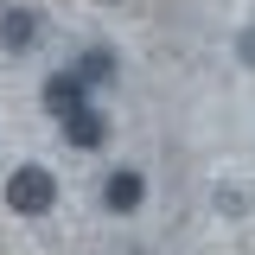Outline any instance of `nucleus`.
Segmentation results:
<instances>
[{"label": "nucleus", "instance_id": "f257e3e1", "mask_svg": "<svg viewBox=\"0 0 255 255\" xmlns=\"http://www.w3.org/2000/svg\"><path fill=\"white\" fill-rule=\"evenodd\" d=\"M6 204H13L19 217H45V211L58 204V179H51L45 166H19V172L6 179Z\"/></svg>", "mask_w": 255, "mask_h": 255}, {"label": "nucleus", "instance_id": "f03ea898", "mask_svg": "<svg viewBox=\"0 0 255 255\" xmlns=\"http://www.w3.org/2000/svg\"><path fill=\"white\" fill-rule=\"evenodd\" d=\"M64 140H70L77 153L109 147V115H102V109H90V102H83V109H70V115H64Z\"/></svg>", "mask_w": 255, "mask_h": 255}, {"label": "nucleus", "instance_id": "7ed1b4c3", "mask_svg": "<svg viewBox=\"0 0 255 255\" xmlns=\"http://www.w3.org/2000/svg\"><path fill=\"white\" fill-rule=\"evenodd\" d=\"M102 204H109L115 217H128V211H140V204H147V179H140L134 166H122V172H109V179H102Z\"/></svg>", "mask_w": 255, "mask_h": 255}, {"label": "nucleus", "instance_id": "20e7f679", "mask_svg": "<svg viewBox=\"0 0 255 255\" xmlns=\"http://www.w3.org/2000/svg\"><path fill=\"white\" fill-rule=\"evenodd\" d=\"M83 102H90V83H83L77 70H51V77H45V109H51L58 122L70 109H83Z\"/></svg>", "mask_w": 255, "mask_h": 255}, {"label": "nucleus", "instance_id": "39448f33", "mask_svg": "<svg viewBox=\"0 0 255 255\" xmlns=\"http://www.w3.org/2000/svg\"><path fill=\"white\" fill-rule=\"evenodd\" d=\"M38 26H45V19H38L32 6H6V13H0V45H6V51H32V45H38Z\"/></svg>", "mask_w": 255, "mask_h": 255}, {"label": "nucleus", "instance_id": "423d86ee", "mask_svg": "<svg viewBox=\"0 0 255 255\" xmlns=\"http://www.w3.org/2000/svg\"><path fill=\"white\" fill-rule=\"evenodd\" d=\"M77 77H83L90 90H102V83H115V51H109V45H90V51L77 58Z\"/></svg>", "mask_w": 255, "mask_h": 255}, {"label": "nucleus", "instance_id": "0eeeda50", "mask_svg": "<svg viewBox=\"0 0 255 255\" xmlns=\"http://www.w3.org/2000/svg\"><path fill=\"white\" fill-rule=\"evenodd\" d=\"M236 58L255 70V26H243V32H236Z\"/></svg>", "mask_w": 255, "mask_h": 255}]
</instances>
